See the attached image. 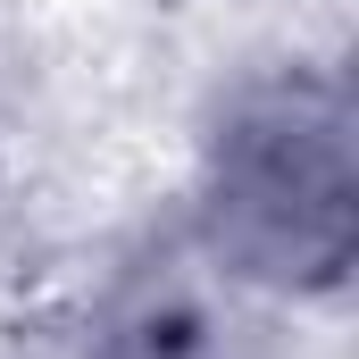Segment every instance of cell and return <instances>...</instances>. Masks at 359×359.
<instances>
[{"instance_id": "obj_1", "label": "cell", "mask_w": 359, "mask_h": 359, "mask_svg": "<svg viewBox=\"0 0 359 359\" xmlns=\"http://www.w3.org/2000/svg\"><path fill=\"white\" fill-rule=\"evenodd\" d=\"M217 209H226V243L251 259V276H276V284L334 276L343 243H351V168H343L334 109L318 92L259 109L234 134Z\"/></svg>"}]
</instances>
